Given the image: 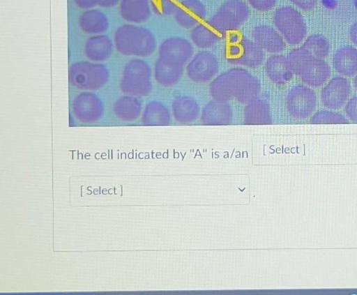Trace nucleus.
<instances>
[{"label":"nucleus","mask_w":357,"mask_h":295,"mask_svg":"<svg viewBox=\"0 0 357 295\" xmlns=\"http://www.w3.org/2000/svg\"><path fill=\"white\" fill-rule=\"evenodd\" d=\"M260 91V82L245 68L229 69L217 76L211 83L209 91L218 101L234 100L241 103L255 100Z\"/></svg>","instance_id":"1"},{"label":"nucleus","mask_w":357,"mask_h":295,"mask_svg":"<svg viewBox=\"0 0 357 295\" xmlns=\"http://www.w3.org/2000/svg\"><path fill=\"white\" fill-rule=\"evenodd\" d=\"M114 41L119 52L135 56H150L157 45L155 38L149 29L130 23L116 29Z\"/></svg>","instance_id":"2"},{"label":"nucleus","mask_w":357,"mask_h":295,"mask_svg":"<svg viewBox=\"0 0 357 295\" xmlns=\"http://www.w3.org/2000/svg\"><path fill=\"white\" fill-rule=\"evenodd\" d=\"M287 59L294 74L307 85L318 87L331 76V67L323 59L310 54L302 47L292 50Z\"/></svg>","instance_id":"3"},{"label":"nucleus","mask_w":357,"mask_h":295,"mask_svg":"<svg viewBox=\"0 0 357 295\" xmlns=\"http://www.w3.org/2000/svg\"><path fill=\"white\" fill-rule=\"evenodd\" d=\"M273 22L285 42L292 46L299 45L307 32L305 21L301 13L290 6H283L274 12Z\"/></svg>","instance_id":"4"},{"label":"nucleus","mask_w":357,"mask_h":295,"mask_svg":"<svg viewBox=\"0 0 357 295\" xmlns=\"http://www.w3.org/2000/svg\"><path fill=\"white\" fill-rule=\"evenodd\" d=\"M250 16L248 4L243 0H227L206 21L222 35L235 31Z\"/></svg>","instance_id":"5"},{"label":"nucleus","mask_w":357,"mask_h":295,"mask_svg":"<svg viewBox=\"0 0 357 295\" xmlns=\"http://www.w3.org/2000/svg\"><path fill=\"white\" fill-rule=\"evenodd\" d=\"M225 59L231 65L255 68L263 63L264 52L254 40L243 36L237 43L227 44Z\"/></svg>","instance_id":"6"},{"label":"nucleus","mask_w":357,"mask_h":295,"mask_svg":"<svg viewBox=\"0 0 357 295\" xmlns=\"http://www.w3.org/2000/svg\"><path fill=\"white\" fill-rule=\"evenodd\" d=\"M316 104L314 91L305 85H294L287 96V110L291 117L296 119L309 117L315 109Z\"/></svg>","instance_id":"7"},{"label":"nucleus","mask_w":357,"mask_h":295,"mask_svg":"<svg viewBox=\"0 0 357 295\" xmlns=\"http://www.w3.org/2000/svg\"><path fill=\"white\" fill-rule=\"evenodd\" d=\"M186 74L190 80L205 84L214 79L219 70L217 56L208 50H201L187 63Z\"/></svg>","instance_id":"8"},{"label":"nucleus","mask_w":357,"mask_h":295,"mask_svg":"<svg viewBox=\"0 0 357 295\" xmlns=\"http://www.w3.org/2000/svg\"><path fill=\"white\" fill-rule=\"evenodd\" d=\"M194 54L192 44L181 36L165 39L159 47V58L168 63L185 67Z\"/></svg>","instance_id":"9"},{"label":"nucleus","mask_w":357,"mask_h":295,"mask_svg":"<svg viewBox=\"0 0 357 295\" xmlns=\"http://www.w3.org/2000/svg\"><path fill=\"white\" fill-rule=\"evenodd\" d=\"M351 93V85L344 77L332 78L322 89L320 94L321 103L332 109L341 108L347 101Z\"/></svg>","instance_id":"10"},{"label":"nucleus","mask_w":357,"mask_h":295,"mask_svg":"<svg viewBox=\"0 0 357 295\" xmlns=\"http://www.w3.org/2000/svg\"><path fill=\"white\" fill-rule=\"evenodd\" d=\"M173 15L180 27L190 29L204 21L206 8L200 0H180Z\"/></svg>","instance_id":"11"},{"label":"nucleus","mask_w":357,"mask_h":295,"mask_svg":"<svg viewBox=\"0 0 357 295\" xmlns=\"http://www.w3.org/2000/svg\"><path fill=\"white\" fill-rule=\"evenodd\" d=\"M253 40L264 50L268 53L278 54L286 48V42L273 27L260 24L255 27L252 32Z\"/></svg>","instance_id":"12"},{"label":"nucleus","mask_w":357,"mask_h":295,"mask_svg":"<svg viewBox=\"0 0 357 295\" xmlns=\"http://www.w3.org/2000/svg\"><path fill=\"white\" fill-rule=\"evenodd\" d=\"M151 0H120L119 12L121 17L130 24L147 21L151 15Z\"/></svg>","instance_id":"13"},{"label":"nucleus","mask_w":357,"mask_h":295,"mask_svg":"<svg viewBox=\"0 0 357 295\" xmlns=\"http://www.w3.org/2000/svg\"><path fill=\"white\" fill-rule=\"evenodd\" d=\"M264 70L268 79L278 85L285 84L292 79L294 75L287 56L279 54L268 58Z\"/></svg>","instance_id":"14"},{"label":"nucleus","mask_w":357,"mask_h":295,"mask_svg":"<svg viewBox=\"0 0 357 295\" xmlns=\"http://www.w3.org/2000/svg\"><path fill=\"white\" fill-rule=\"evenodd\" d=\"M333 65L343 76L355 75L357 74V49L351 45L340 47L333 55Z\"/></svg>","instance_id":"15"},{"label":"nucleus","mask_w":357,"mask_h":295,"mask_svg":"<svg viewBox=\"0 0 357 295\" xmlns=\"http://www.w3.org/2000/svg\"><path fill=\"white\" fill-rule=\"evenodd\" d=\"M232 108L227 102L215 100L203 108L201 119L205 124H227L232 121Z\"/></svg>","instance_id":"16"},{"label":"nucleus","mask_w":357,"mask_h":295,"mask_svg":"<svg viewBox=\"0 0 357 295\" xmlns=\"http://www.w3.org/2000/svg\"><path fill=\"white\" fill-rule=\"evenodd\" d=\"M174 118L179 123L193 122L199 116V106L192 97L182 96L175 98L172 105Z\"/></svg>","instance_id":"17"},{"label":"nucleus","mask_w":357,"mask_h":295,"mask_svg":"<svg viewBox=\"0 0 357 295\" xmlns=\"http://www.w3.org/2000/svg\"><path fill=\"white\" fill-rule=\"evenodd\" d=\"M207 21H203L190 31V39L192 43L198 48L206 50L216 45L223 37Z\"/></svg>","instance_id":"18"},{"label":"nucleus","mask_w":357,"mask_h":295,"mask_svg":"<svg viewBox=\"0 0 357 295\" xmlns=\"http://www.w3.org/2000/svg\"><path fill=\"white\" fill-rule=\"evenodd\" d=\"M79 24L84 32L98 35L107 29L109 22L104 13L98 9L91 8L85 10L80 15Z\"/></svg>","instance_id":"19"},{"label":"nucleus","mask_w":357,"mask_h":295,"mask_svg":"<svg viewBox=\"0 0 357 295\" xmlns=\"http://www.w3.org/2000/svg\"><path fill=\"white\" fill-rule=\"evenodd\" d=\"M183 66L174 65L159 57L154 66V76L155 80L164 86H172L176 84L183 76Z\"/></svg>","instance_id":"20"},{"label":"nucleus","mask_w":357,"mask_h":295,"mask_svg":"<svg viewBox=\"0 0 357 295\" xmlns=\"http://www.w3.org/2000/svg\"><path fill=\"white\" fill-rule=\"evenodd\" d=\"M71 77L77 81H103L107 78V72L104 66L90 62H79L70 68Z\"/></svg>","instance_id":"21"},{"label":"nucleus","mask_w":357,"mask_h":295,"mask_svg":"<svg viewBox=\"0 0 357 295\" xmlns=\"http://www.w3.org/2000/svg\"><path fill=\"white\" fill-rule=\"evenodd\" d=\"M112 52L110 39L104 35H96L89 38L85 45L86 56L95 61L107 59Z\"/></svg>","instance_id":"22"},{"label":"nucleus","mask_w":357,"mask_h":295,"mask_svg":"<svg viewBox=\"0 0 357 295\" xmlns=\"http://www.w3.org/2000/svg\"><path fill=\"white\" fill-rule=\"evenodd\" d=\"M244 122L248 124L269 123L271 122L269 105L261 100H252L245 107Z\"/></svg>","instance_id":"23"},{"label":"nucleus","mask_w":357,"mask_h":295,"mask_svg":"<svg viewBox=\"0 0 357 295\" xmlns=\"http://www.w3.org/2000/svg\"><path fill=\"white\" fill-rule=\"evenodd\" d=\"M301 47L312 56L323 59L328 55L330 51L327 39L321 34L308 36Z\"/></svg>","instance_id":"24"},{"label":"nucleus","mask_w":357,"mask_h":295,"mask_svg":"<svg viewBox=\"0 0 357 295\" xmlns=\"http://www.w3.org/2000/svg\"><path fill=\"white\" fill-rule=\"evenodd\" d=\"M180 0H151L152 11L162 17L174 14Z\"/></svg>","instance_id":"25"},{"label":"nucleus","mask_w":357,"mask_h":295,"mask_svg":"<svg viewBox=\"0 0 357 295\" xmlns=\"http://www.w3.org/2000/svg\"><path fill=\"white\" fill-rule=\"evenodd\" d=\"M311 123H347L348 121L342 114L329 111L316 112L310 120Z\"/></svg>","instance_id":"26"},{"label":"nucleus","mask_w":357,"mask_h":295,"mask_svg":"<svg viewBox=\"0 0 357 295\" xmlns=\"http://www.w3.org/2000/svg\"><path fill=\"white\" fill-rule=\"evenodd\" d=\"M151 117H149L150 123L154 124L169 123L171 118L167 107L160 103H153L150 104Z\"/></svg>","instance_id":"27"},{"label":"nucleus","mask_w":357,"mask_h":295,"mask_svg":"<svg viewBox=\"0 0 357 295\" xmlns=\"http://www.w3.org/2000/svg\"><path fill=\"white\" fill-rule=\"evenodd\" d=\"M278 0H247L248 3L255 10L260 12H267L272 10Z\"/></svg>","instance_id":"28"},{"label":"nucleus","mask_w":357,"mask_h":295,"mask_svg":"<svg viewBox=\"0 0 357 295\" xmlns=\"http://www.w3.org/2000/svg\"><path fill=\"white\" fill-rule=\"evenodd\" d=\"M344 110L347 117L351 121L357 123V96L348 100Z\"/></svg>","instance_id":"29"},{"label":"nucleus","mask_w":357,"mask_h":295,"mask_svg":"<svg viewBox=\"0 0 357 295\" xmlns=\"http://www.w3.org/2000/svg\"><path fill=\"white\" fill-rule=\"evenodd\" d=\"M294 6L304 11H310L312 10L317 0H289Z\"/></svg>","instance_id":"30"},{"label":"nucleus","mask_w":357,"mask_h":295,"mask_svg":"<svg viewBox=\"0 0 357 295\" xmlns=\"http://www.w3.org/2000/svg\"><path fill=\"white\" fill-rule=\"evenodd\" d=\"M74 2L77 7L88 10L93 8L94 6L98 5V0H74Z\"/></svg>","instance_id":"31"},{"label":"nucleus","mask_w":357,"mask_h":295,"mask_svg":"<svg viewBox=\"0 0 357 295\" xmlns=\"http://www.w3.org/2000/svg\"><path fill=\"white\" fill-rule=\"evenodd\" d=\"M119 2L120 0H98V6L102 8H110L116 6Z\"/></svg>","instance_id":"32"},{"label":"nucleus","mask_w":357,"mask_h":295,"mask_svg":"<svg viewBox=\"0 0 357 295\" xmlns=\"http://www.w3.org/2000/svg\"><path fill=\"white\" fill-rule=\"evenodd\" d=\"M349 38L357 46V21L354 22L349 29Z\"/></svg>","instance_id":"33"},{"label":"nucleus","mask_w":357,"mask_h":295,"mask_svg":"<svg viewBox=\"0 0 357 295\" xmlns=\"http://www.w3.org/2000/svg\"><path fill=\"white\" fill-rule=\"evenodd\" d=\"M242 36L235 31L229 32L228 34V43H235L240 40Z\"/></svg>","instance_id":"34"},{"label":"nucleus","mask_w":357,"mask_h":295,"mask_svg":"<svg viewBox=\"0 0 357 295\" xmlns=\"http://www.w3.org/2000/svg\"><path fill=\"white\" fill-rule=\"evenodd\" d=\"M354 87L355 89H356L357 91V75L356 76V77L354 78Z\"/></svg>","instance_id":"35"}]
</instances>
